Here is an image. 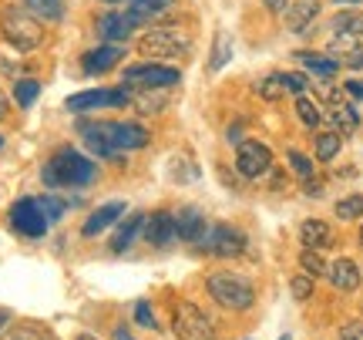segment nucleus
Returning <instances> with one entry per match:
<instances>
[{
  "label": "nucleus",
  "instance_id": "nucleus-24",
  "mask_svg": "<svg viewBox=\"0 0 363 340\" xmlns=\"http://www.w3.org/2000/svg\"><path fill=\"white\" fill-rule=\"evenodd\" d=\"M233 61V38L225 31H216V40H212V61H208V71H222V67Z\"/></svg>",
  "mask_w": 363,
  "mask_h": 340
},
{
  "label": "nucleus",
  "instance_id": "nucleus-30",
  "mask_svg": "<svg viewBox=\"0 0 363 340\" xmlns=\"http://www.w3.org/2000/svg\"><path fill=\"white\" fill-rule=\"evenodd\" d=\"M38 94H40V84H38V81L17 78V84H13V102H17L21 108H30L34 102H38Z\"/></svg>",
  "mask_w": 363,
  "mask_h": 340
},
{
  "label": "nucleus",
  "instance_id": "nucleus-41",
  "mask_svg": "<svg viewBox=\"0 0 363 340\" xmlns=\"http://www.w3.org/2000/svg\"><path fill=\"white\" fill-rule=\"evenodd\" d=\"M340 340H363V324H347V327H340Z\"/></svg>",
  "mask_w": 363,
  "mask_h": 340
},
{
  "label": "nucleus",
  "instance_id": "nucleus-49",
  "mask_svg": "<svg viewBox=\"0 0 363 340\" xmlns=\"http://www.w3.org/2000/svg\"><path fill=\"white\" fill-rule=\"evenodd\" d=\"M337 4H360V0H337Z\"/></svg>",
  "mask_w": 363,
  "mask_h": 340
},
{
  "label": "nucleus",
  "instance_id": "nucleus-15",
  "mask_svg": "<svg viewBox=\"0 0 363 340\" xmlns=\"http://www.w3.org/2000/svg\"><path fill=\"white\" fill-rule=\"evenodd\" d=\"M125 202H104V206H98V209L91 212L88 219H84V226H81V236H88V239H94L98 233H104L108 226H115L121 216H125Z\"/></svg>",
  "mask_w": 363,
  "mask_h": 340
},
{
  "label": "nucleus",
  "instance_id": "nucleus-10",
  "mask_svg": "<svg viewBox=\"0 0 363 340\" xmlns=\"http://www.w3.org/2000/svg\"><path fill=\"white\" fill-rule=\"evenodd\" d=\"M269 165H272V152H269V145L266 142H256V138L239 142V152H235V169L242 172L246 179H259Z\"/></svg>",
  "mask_w": 363,
  "mask_h": 340
},
{
  "label": "nucleus",
  "instance_id": "nucleus-25",
  "mask_svg": "<svg viewBox=\"0 0 363 340\" xmlns=\"http://www.w3.org/2000/svg\"><path fill=\"white\" fill-rule=\"evenodd\" d=\"M330 108H333L330 121H333V125H337L340 131H357V128H360V115L353 111L350 102H343V98H340V102H333Z\"/></svg>",
  "mask_w": 363,
  "mask_h": 340
},
{
  "label": "nucleus",
  "instance_id": "nucleus-32",
  "mask_svg": "<svg viewBox=\"0 0 363 340\" xmlns=\"http://www.w3.org/2000/svg\"><path fill=\"white\" fill-rule=\"evenodd\" d=\"M299 266H303V273H310L313 280L316 276H326V260L320 256V249H303V256H299Z\"/></svg>",
  "mask_w": 363,
  "mask_h": 340
},
{
  "label": "nucleus",
  "instance_id": "nucleus-28",
  "mask_svg": "<svg viewBox=\"0 0 363 340\" xmlns=\"http://www.w3.org/2000/svg\"><path fill=\"white\" fill-rule=\"evenodd\" d=\"M340 145H343L340 131H323V135H316V158H320V162H333V158L340 155Z\"/></svg>",
  "mask_w": 363,
  "mask_h": 340
},
{
  "label": "nucleus",
  "instance_id": "nucleus-29",
  "mask_svg": "<svg viewBox=\"0 0 363 340\" xmlns=\"http://www.w3.org/2000/svg\"><path fill=\"white\" fill-rule=\"evenodd\" d=\"M333 31L337 34H353V38H363V13L357 11H343L333 17Z\"/></svg>",
  "mask_w": 363,
  "mask_h": 340
},
{
  "label": "nucleus",
  "instance_id": "nucleus-5",
  "mask_svg": "<svg viewBox=\"0 0 363 340\" xmlns=\"http://www.w3.org/2000/svg\"><path fill=\"white\" fill-rule=\"evenodd\" d=\"M172 330H175V337L179 340H216V327H212V320H208L195 303L189 300H179L175 303V317H172Z\"/></svg>",
  "mask_w": 363,
  "mask_h": 340
},
{
  "label": "nucleus",
  "instance_id": "nucleus-42",
  "mask_svg": "<svg viewBox=\"0 0 363 340\" xmlns=\"http://www.w3.org/2000/svg\"><path fill=\"white\" fill-rule=\"evenodd\" d=\"M0 75H11V78H17V75H21V65H17V61H7V57L0 54Z\"/></svg>",
  "mask_w": 363,
  "mask_h": 340
},
{
  "label": "nucleus",
  "instance_id": "nucleus-3",
  "mask_svg": "<svg viewBox=\"0 0 363 340\" xmlns=\"http://www.w3.org/2000/svg\"><path fill=\"white\" fill-rule=\"evenodd\" d=\"M0 34L17 51H34V48H40V40H44V27H40L38 17H30L27 11L7 7V11L0 13Z\"/></svg>",
  "mask_w": 363,
  "mask_h": 340
},
{
  "label": "nucleus",
  "instance_id": "nucleus-4",
  "mask_svg": "<svg viewBox=\"0 0 363 340\" xmlns=\"http://www.w3.org/2000/svg\"><path fill=\"white\" fill-rule=\"evenodd\" d=\"M121 81H125V88L152 92V88H172V84H179L182 75H179V67L158 65V61H145V65H131V67H125Z\"/></svg>",
  "mask_w": 363,
  "mask_h": 340
},
{
  "label": "nucleus",
  "instance_id": "nucleus-8",
  "mask_svg": "<svg viewBox=\"0 0 363 340\" xmlns=\"http://www.w3.org/2000/svg\"><path fill=\"white\" fill-rule=\"evenodd\" d=\"M11 226L17 236H24V239H40V236L48 233V216L40 209V199H17L11 206Z\"/></svg>",
  "mask_w": 363,
  "mask_h": 340
},
{
  "label": "nucleus",
  "instance_id": "nucleus-34",
  "mask_svg": "<svg viewBox=\"0 0 363 340\" xmlns=\"http://www.w3.org/2000/svg\"><path fill=\"white\" fill-rule=\"evenodd\" d=\"M259 94L266 98V102H279V98L286 94L283 75H279V71H272V75H266V78L259 81Z\"/></svg>",
  "mask_w": 363,
  "mask_h": 340
},
{
  "label": "nucleus",
  "instance_id": "nucleus-39",
  "mask_svg": "<svg viewBox=\"0 0 363 340\" xmlns=\"http://www.w3.org/2000/svg\"><path fill=\"white\" fill-rule=\"evenodd\" d=\"M289 165L299 172V179H313V162L303 155V152H296V148L289 152Z\"/></svg>",
  "mask_w": 363,
  "mask_h": 340
},
{
  "label": "nucleus",
  "instance_id": "nucleus-27",
  "mask_svg": "<svg viewBox=\"0 0 363 340\" xmlns=\"http://www.w3.org/2000/svg\"><path fill=\"white\" fill-rule=\"evenodd\" d=\"M296 57H299V61H303L306 67H310L316 78H323V81H330V78H333V75L340 71V65L333 61V57H320V54H296Z\"/></svg>",
  "mask_w": 363,
  "mask_h": 340
},
{
  "label": "nucleus",
  "instance_id": "nucleus-35",
  "mask_svg": "<svg viewBox=\"0 0 363 340\" xmlns=\"http://www.w3.org/2000/svg\"><path fill=\"white\" fill-rule=\"evenodd\" d=\"M337 216L343 223H350V219H360L363 216V196H347L337 202Z\"/></svg>",
  "mask_w": 363,
  "mask_h": 340
},
{
  "label": "nucleus",
  "instance_id": "nucleus-48",
  "mask_svg": "<svg viewBox=\"0 0 363 340\" xmlns=\"http://www.w3.org/2000/svg\"><path fill=\"white\" fill-rule=\"evenodd\" d=\"M78 340H98V337H91V334H81V337Z\"/></svg>",
  "mask_w": 363,
  "mask_h": 340
},
{
  "label": "nucleus",
  "instance_id": "nucleus-47",
  "mask_svg": "<svg viewBox=\"0 0 363 340\" xmlns=\"http://www.w3.org/2000/svg\"><path fill=\"white\" fill-rule=\"evenodd\" d=\"M7 320H11V314H7V310H0V327H4Z\"/></svg>",
  "mask_w": 363,
  "mask_h": 340
},
{
  "label": "nucleus",
  "instance_id": "nucleus-37",
  "mask_svg": "<svg viewBox=\"0 0 363 340\" xmlns=\"http://www.w3.org/2000/svg\"><path fill=\"white\" fill-rule=\"evenodd\" d=\"M289 287H293V297H296V300H310L313 297V276L310 273L293 276V283H289Z\"/></svg>",
  "mask_w": 363,
  "mask_h": 340
},
{
  "label": "nucleus",
  "instance_id": "nucleus-2",
  "mask_svg": "<svg viewBox=\"0 0 363 340\" xmlns=\"http://www.w3.org/2000/svg\"><path fill=\"white\" fill-rule=\"evenodd\" d=\"M206 290L222 310H233V314H242L256 303V287L239 273H208Z\"/></svg>",
  "mask_w": 363,
  "mask_h": 340
},
{
  "label": "nucleus",
  "instance_id": "nucleus-9",
  "mask_svg": "<svg viewBox=\"0 0 363 340\" xmlns=\"http://www.w3.org/2000/svg\"><path fill=\"white\" fill-rule=\"evenodd\" d=\"M67 111H94V108H125L131 105V88H91V92H78L65 102Z\"/></svg>",
  "mask_w": 363,
  "mask_h": 340
},
{
  "label": "nucleus",
  "instance_id": "nucleus-17",
  "mask_svg": "<svg viewBox=\"0 0 363 340\" xmlns=\"http://www.w3.org/2000/svg\"><path fill=\"white\" fill-rule=\"evenodd\" d=\"M326 276H330V283L337 290H343V293H353V290L360 287V270H357V263H353L350 256H340V260L330 263Z\"/></svg>",
  "mask_w": 363,
  "mask_h": 340
},
{
  "label": "nucleus",
  "instance_id": "nucleus-13",
  "mask_svg": "<svg viewBox=\"0 0 363 340\" xmlns=\"http://www.w3.org/2000/svg\"><path fill=\"white\" fill-rule=\"evenodd\" d=\"M121 57H125V48L104 40L101 48H94V51H88L81 57V67H84V75H104V71H111L115 65H121Z\"/></svg>",
  "mask_w": 363,
  "mask_h": 340
},
{
  "label": "nucleus",
  "instance_id": "nucleus-12",
  "mask_svg": "<svg viewBox=\"0 0 363 340\" xmlns=\"http://www.w3.org/2000/svg\"><path fill=\"white\" fill-rule=\"evenodd\" d=\"M142 236H145V243L155 249L172 246V243L179 239V233H175V216H172V212H152V216H145Z\"/></svg>",
  "mask_w": 363,
  "mask_h": 340
},
{
  "label": "nucleus",
  "instance_id": "nucleus-1",
  "mask_svg": "<svg viewBox=\"0 0 363 340\" xmlns=\"http://www.w3.org/2000/svg\"><path fill=\"white\" fill-rule=\"evenodd\" d=\"M40 179L48 189H84L98 179V165L74 148H57L54 158L44 165Z\"/></svg>",
  "mask_w": 363,
  "mask_h": 340
},
{
  "label": "nucleus",
  "instance_id": "nucleus-22",
  "mask_svg": "<svg viewBox=\"0 0 363 340\" xmlns=\"http://www.w3.org/2000/svg\"><path fill=\"white\" fill-rule=\"evenodd\" d=\"M316 13H320V0H299L296 7L286 11V27H289L293 34H303Z\"/></svg>",
  "mask_w": 363,
  "mask_h": 340
},
{
  "label": "nucleus",
  "instance_id": "nucleus-51",
  "mask_svg": "<svg viewBox=\"0 0 363 340\" xmlns=\"http://www.w3.org/2000/svg\"><path fill=\"white\" fill-rule=\"evenodd\" d=\"M104 4H118V0H104Z\"/></svg>",
  "mask_w": 363,
  "mask_h": 340
},
{
  "label": "nucleus",
  "instance_id": "nucleus-20",
  "mask_svg": "<svg viewBox=\"0 0 363 340\" xmlns=\"http://www.w3.org/2000/svg\"><path fill=\"white\" fill-rule=\"evenodd\" d=\"M175 0H128V17L131 24H145V21H158L165 11H172Z\"/></svg>",
  "mask_w": 363,
  "mask_h": 340
},
{
  "label": "nucleus",
  "instance_id": "nucleus-53",
  "mask_svg": "<svg viewBox=\"0 0 363 340\" xmlns=\"http://www.w3.org/2000/svg\"><path fill=\"white\" fill-rule=\"evenodd\" d=\"M283 340H289V337H283Z\"/></svg>",
  "mask_w": 363,
  "mask_h": 340
},
{
  "label": "nucleus",
  "instance_id": "nucleus-7",
  "mask_svg": "<svg viewBox=\"0 0 363 340\" xmlns=\"http://www.w3.org/2000/svg\"><path fill=\"white\" fill-rule=\"evenodd\" d=\"M199 243H202V249H206L208 256L233 260V256H239V253L246 249V233L235 229V226H229V223H216V226H208L206 236H202Z\"/></svg>",
  "mask_w": 363,
  "mask_h": 340
},
{
  "label": "nucleus",
  "instance_id": "nucleus-14",
  "mask_svg": "<svg viewBox=\"0 0 363 340\" xmlns=\"http://www.w3.org/2000/svg\"><path fill=\"white\" fill-rule=\"evenodd\" d=\"M78 135L81 142L88 145L91 155L115 158V148H111V138H108V121H78Z\"/></svg>",
  "mask_w": 363,
  "mask_h": 340
},
{
  "label": "nucleus",
  "instance_id": "nucleus-38",
  "mask_svg": "<svg viewBox=\"0 0 363 340\" xmlns=\"http://www.w3.org/2000/svg\"><path fill=\"white\" fill-rule=\"evenodd\" d=\"M135 320H138L142 327H148V330L158 327V320H155V314H152V303H148V300H138V303H135Z\"/></svg>",
  "mask_w": 363,
  "mask_h": 340
},
{
  "label": "nucleus",
  "instance_id": "nucleus-23",
  "mask_svg": "<svg viewBox=\"0 0 363 340\" xmlns=\"http://www.w3.org/2000/svg\"><path fill=\"white\" fill-rule=\"evenodd\" d=\"M24 11L44 24H57L65 17V0H24Z\"/></svg>",
  "mask_w": 363,
  "mask_h": 340
},
{
  "label": "nucleus",
  "instance_id": "nucleus-31",
  "mask_svg": "<svg viewBox=\"0 0 363 340\" xmlns=\"http://www.w3.org/2000/svg\"><path fill=\"white\" fill-rule=\"evenodd\" d=\"M296 115H299V121L306 125V128H320V121H323V115H320V108L313 105L306 94H296Z\"/></svg>",
  "mask_w": 363,
  "mask_h": 340
},
{
  "label": "nucleus",
  "instance_id": "nucleus-43",
  "mask_svg": "<svg viewBox=\"0 0 363 340\" xmlns=\"http://www.w3.org/2000/svg\"><path fill=\"white\" fill-rule=\"evenodd\" d=\"M262 4H266V11L276 13V17H283L286 7H289V0H262Z\"/></svg>",
  "mask_w": 363,
  "mask_h": 340
},
{
  "label": "nucleus",
  "instance_id": "nucleus-19",
  "mask_svg": "<svg viewBox=\"0 0 363 340\" xmlns=\"http://www.w3.org/2000/svg\"><path fill=\"white\" fill-rule=\"evenodd\" d=\"M299 239H303V249H326L333 243V229L323 219H306L299 226Z\"/></svg>",
  "mask_w": 363,
  "mask_h": 340
},
{
  "label": "nucleus",
  "instance_id": "nucleus-44",
  "mask_svg": "<svg viewBox=\"0 0 363 340\" xmlns=\"http://www.w3.org/2000/svg\"><path fill=\"white\" fill-rule=\"evenodd\" d=\"M347 92H350L353 98H363V84L360 81H347Z\"/></svg>",
  "mask_w": 363,
  "mask_h": 340
},
{
  "label": "nucleus",
  "instance_id": "nucleus-11",
  "mask_svg": "<svg viewBox=\"0 0 363 340\" xmlns=\"http://www.w3.org/2000/svg\"><path fill=\"white\" fill-rule=\"evenodd\" d=\"M108 138L115 152H135L152 142V131L142 128L138 121H108Z\"/></svg>",
  "mask_w": 363,
  "mask_h": 340
},
{
  "label": "nucleus",
  "instance_id": "nucleus-16",
  "mask_svg": "<svg viewBox=\"0 0 363 340\" xmlns=\"http://www.w3.org/2000/svg\"><path fill=\"white\" fill-rule=\"evenodd\" d=\"M206 216L195 209V206H185V209L175 212V233H179V239H185V243H199L202 236H206Z\"/></svg>",
  "mask_w": 363,
  "mask_h": 340
},
{
  "label": "nucleus",
  "instance_id": "nucleus-21",
  "mask_svg": "<svg viewBox=\"0 0 363 340\" xmlns=\"http://www.w3.org/2000/svg\"><path fill=\"white\" fill-rule=\"evenodd\" d=\"M142 226H145V216L142 212H131L128 219H121V226H118V233L111 236V249L115 253H125V249L142 236Z\"/></svg>",
  "mask_w": 363,
  "mask_h": 340
},
{
  "label": "nucleus",
  "instance_id": "nucleus-26",
  "mask_svg": "<svg viewBox=\"0 0 363 340\" xmlns=\"http://www.w3.org/2000/svg\"><path fill=\"white\" fill-rule=\"evenodd\" d=\"M7 340H54V334L44 324H34V320H21V324H13Z\"/></svg>",
  "mask_w": 363,
  "mask_h": 340
},
{
  "label": "nucleus",
  "instance_id": "nucleus-18",
  "mask_svg": "<svg viewBox=\"0 0 363 340\" xmlns=\"http://www.w3.org/2000/svg\"><path fill=\"white\" fill-rule=\"evenodd\" d=\"M98 31H101L104 40H111V44H125V40L131 38V31H135V24H131L128 13H104V17H98Z\"/></svg>",
  "mask_w": 363,
  "mask_h": 340
},
{
  "label": "nucleus",
  "instance_id": "nucleus-50",
  "mask_svg": "<svg viewBox=\"0 0 363 340\" xmlns=\"http://www.w3.org/2000/svg\"><path fill=\"white\" fill-rule=\"evenodd\" d=\"M360 246H363V226H360Z\"/></svg>",
  "mask_w": 363,
  "mask_h": 340
},
{
  "label": "nucleus",
  "instance_id": "nucleus-52",
  "mask_svg": "<svg viewBox=\"0 0 363 340\" xmlns=\"http://www.w3.org/2000/svg\"><path fill=\"white\" fill-rule=\"evenodd\" d=\"M0 148H4V138H0Z\"/></svg>",
  "mask_w": 363,
  "mask_h": 340
},
{
  "label": "nucleus",
  "instance_id": "nucleus-6",
  "mask_svg": "<svg viewBox=\"0 0 363 340\" xmlns=\"http://www.w3.org/2000/svg\"><path fill=\"white\" fill-rule=\"evenodd\" d=\"M189 48H192V40L172 27H152L138 40V51L145 57H182V54H189Z\"/></svg>",
  "mask_w": 363,
  "mask_h": 340
},
{
  "label": "nucleus",
  "instance_id": "nucleus-45",
  "mask_svg": "<svg viewBox=\"0 0 363 340\" xmlns=\"http://www.w3.org/2000/svg\"><path fill=\"white\" fill-rule=\"evenodd\" d=\"M115 340H135V337L128 334V327H115Z\"/></svg>",
  "mask_w": 363,
  "mask_h": 340
},
{
  "label": "nucleus",
  "instance_id": "nucleus-36",
  "mask_svg": "<svg viewBox=\"0 0 363 340\" xmlns=\"http://www.w3.org/2000/svg\"><path fill=\"white\" fill-rule=\"evenodd\" d=\"M40 209H44V216H48V223H54V219H61L65 216V199H57V196H44L40 199Z\"/></svg>",
  "mask_w": 363,
  "mask_h": 340
},
{
  "label": "nucleus",
  "instance_id": "nucleus-33",
  "mask_svg": "<svg viewBox=\"0 0 363 340\" xmlns=\"http://www.w3.org/2000/svg\"><path fill=\"white\" fill-rule=\"evenodd\" d=\"M158 88H152V92H142L138 98H131V105L138 108V115H155V111H162L165 108V98L162 94H155Z\"/></svg>",
  "mask_w": 363,
  "mask_h": 340
},
{
  "label": "nucleus",
  "instance_id": "nucleus-46",
  "mask_svg": "<svg viewBox=\"0 0 363 340\" xmlns=\"http://www.w3.org/2000/svg\"><path fill=\"white\" fill-rule=\"evenodd\" d=\"M7 118V98H4V92H0V121Z\"/></svg>",
  "mask_w": 363,
  "mask_h": 340
},
{
  "label": "nucleus",
  "instance_id": "nucleus-40",
  "mask_svg": "<svg viewBox=\"0 0 363 340\" xmlns=\"http://www.w3.org/2000/svg\"><path fill=\"white\" fill-rule=\"evenodd\" d=\"M279 75H283L286 92H293V94H303V92H306V78H303V75H289V71H279Z\"/></svg>",
  "mask_w": 363,
  "mask_h": 340
}]
</instances>
